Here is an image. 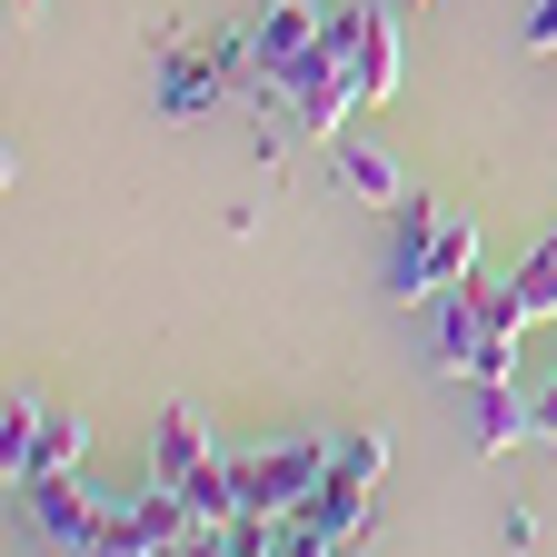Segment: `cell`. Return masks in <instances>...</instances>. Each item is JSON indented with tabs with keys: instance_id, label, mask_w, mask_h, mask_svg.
<instances>
[{
	"instance_id": "obj_1",
	"label": "cell",
	"mask_w": 557,
	"mask_h": 557,
	"mask_svg": "<svg viewBox=\"0 0 557 557\" xmlns=\"http://www.w3.org/2000/svg\"><path fill=\"white\" fill-rule=\"evenodd\" d=\"M518 329H528V309H518V289L498 278H458L448 299H429V338H438V369L448 379H468V388H487V379H518Z\"/></svg>"
},
{
	"instance_id": "obj_2",
	"label": "cell",
	"mask_w": 557,
	"mask_h": 557,
	"mask_svg": "<svg viewBox=\"0 0 557 557\" xmlns=\"http://www.w3.org/2000/svg\"><path fill=\"white\" fill-rule=\"evenodd\" d=\"M398 220V259H388V289L408 299V309H429V299H448L458 278H478V230L458 220V209H429V199H398L388 209Z\"/></svg>"
},
{
	"instance_id": "obj_3",
	"label": "cell",
	"mask_w": 557,
	"mask_h": 557,
	"mask_svg": "<svg viewBox=\"0 0 557 557\" xmlns=\"http://www.w3.org/2000/svg\"><path fill=\"white\" fill-rule=\"evenodd\" d=\"M319 30H329V0H269V11L239 30L249 100H289V81H299V60L319 50Z\"/></svg>"
},
{
	"instance_id": "obj_4",
	"label": "cell",
	"mask_w": 557,
	"mask_h": 557,
	"mask_svg": "<svg viewBox=\"0 0 557 557\" xmlns=\"http://www.w3.org/2000/svg\"><path fill=\"white\" fill-rule=\"evenodd\" d=\"M329 438H278V448H259V458H230V478H239V518H289V508H309L319 498V478H329Z\"/></svg>"
},
{
	"instance_id": "obj_5",
	"label": "cell",
	"mask_w": 557,
	"mask_h": 557,
	"mask_svg": "<svg viewBox=\"0 0 557 557\" xmlns=\"http://www.w3.org/2000/svg\"><path fill=\"white\" fill-rule=\"evenodd\" d=\"M379 468H388V438H379V429L338 438V458H329V478H319L309 518H319L329 537H359V528H369V487H379Z\"/></svg>"
},
{
	"instance_id": "obj_6",
	"label": "cell",
	"mask_w": 557,
	"mask_h": 557,
	"mask_svg": "<svg viewBox=\"0 0 557 557\" xmlns=\"http://www.w3.org/2000/svg\"><path fill=\"white\" fill-rule=\"evenodd\" d=\"M220 458H230V448H209V429H199L189 408H170L160 429H150V487H170V498H189Z\"/></svg>"
},
{
	"instance_id": "obj_7",
	"label": "cell",
	"mask_w": 557,
	"mask_h": 557,
	"mask_svg": "<svg viewBox=\"0 0 557 557\" xmlns=\"http://www.w3.org/2000/svg\"><path fill=\"white\" fill-rule=\"evenodd\" d=\"M30 518H40V537H50V547H81L110 508H90V487L60 468V478H30Z\"/></svg>"
},
{
	"instance_id": "obj_8",
	"label": "cell",
	"mask_w": 557,
	"mask_h": 557,
	"mask_svg": "<svg viewBox=\"0 0 557 557\" xmlns=\"http://www.w3.org/2000/svg\"><path fill=\"white\" fill-rule=\"evenodd\" d=\"M329 150H338V180H348V189H359L369 209H398V199H408V170H398V160L379 150V139H359V129H338V139H329Z\"/></svg>"
},
{
	"instance_id": "obj_9",
	"label": "cell",
	"mask_w": 557,
	"mask_h": 557,
	"mask_svg": "<svg viewBox=\"0 0 557 557\" xmlns=\"http://www.w3.org/2000/svg\"><path fill=\"white\" fill-rule=\"evenodd\" d=\"M528 438H537V398H518V379H487V388H478V448L508 458V448H528Z\"/></svg>"
},
{
	"instance_id": "obj_10",
	"label": "cell",
	"mask_w": 557,
	"mask_h": 557,
	"mask_svg": "<svg viewBox=\"0 0 557 557\" xmlns=\"http://www.w3.org/2000/svg\"><path fill=\"white\" fill-rule=\"evenodd\" d=\"M398 90V21L379 0H359V110H379Z\"/></svg>"
},
{
	"instance_id": "obj_11",
	"label": "cell",
	"mask_w": 557,
	"mask_h": 557,
	"mask_svg": "<svg viewBox=\"0 0 557 557\" xmlns=\"http://www.w3.org/2000/svg\"><path fill=\"white\" fill-rule=\"evenodd\" d=\"M508 289H518L528 329H537V319H557V230H547V239H537V249H528V259L508 269Z\"/></svg>"
},
{
	"instance_id": "obj_12",
	"label": "cell",
	"mask_w": 557,
	"mask_h": 557,
	"mask_svg": "<svg viewBox=\"0 0 557 557\" xmlns=\"http://www.w3.org/2000/svg\"><path fill=\"white\" fill-rule=\"evenodd\" d=\"M70 458H81V418H70V408H50V418H40V438H30V458H21V478H11V487H30V478H60Z\"/></svg>"
},
{
	"instance_id": "obj_13",
	"label": "cell",
	"mask_w": 557,
	"mask_h": 557,
	"mask_svg": "<svg viewBox=\"0 0 557 557\" xmlns=\"http://www.w3.org/2000/svg\"><path fill=\"white\" fill-rule=\"evenodd\" d=\"M40 398H11V408H0V478H21V458H30V438H40Z\"/></svg>"
},
{
	"instance_id": "obj_14",
	"label": "cell",
	"mask_w": 557,
	"mask_h": 557,
	"mask_svg": "<svg viewBox=\"0 0 557 557\" xmlns=\"http://www.w3.org/2000/svg\"><path fill=\"white\" fill-rule=\"evenodd\" d=\"M150 557H230V528H180V537H160Z\"/></svg>"
},
{
	"instance_id": "obj_15",
	"label": "cell",
	"mask_w": 557,
	"mask_h": 557,
	"mask_svg": "<svg viewBox=\"0 0 557 557\" xmlns=\"http://www.w3.org/2000/svg\"><path fill=\"white\" fill-rule=\"evenodd\" d=\"M518 50H557V0H528V21H518Z\"/></svg>"
},
{
	"instance_id": "obj_16",
	"label": "cell",
	"mask_w": 557,
	"mask_h": 557,
	"mask_svg": "<svg viewBox=\"0 0 557 557\" xmlns=\"http://www.w3.org/2000/svg\"><path fill=\"white\" fill-rule=\"evenodd\" d=\"M329 557H369V537H338V547H329Z\"/></svg>"
},
{
	"instance_id": "obj_17",
	"label": "cell",
	"mask_w": 557,
	"mask_h": 557,
	"mask_svg": "<svg viewBox=\"0 0 557 557\" xmlns=\"http://www.w3.org/2000/svg\"><path fill=\"white\" fill-rule=\"evenodd\" d=\"M11 11H40V0H11Z\"/></svg>"
}]
</instances>
